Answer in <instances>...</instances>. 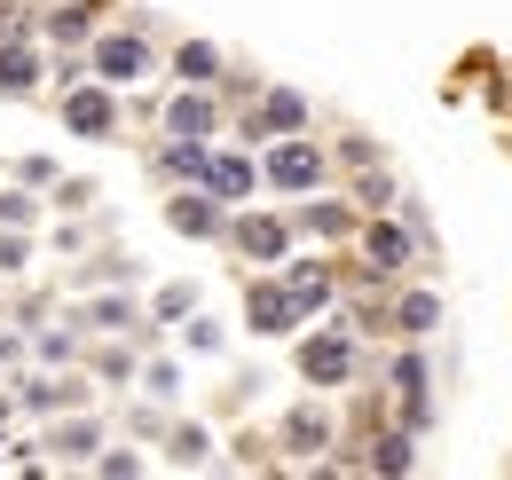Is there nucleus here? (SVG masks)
Instances as JSON below:
<instances>
[{
  "label": "nucleus",
  "mask_w": 512,
  "mask_h": 480,
  "mask_svg": "<svg viewBox=\"0 0 512 480\" xmlns=\"http://www.w3.org/2000/svg\"><path fill=\"white\" fill-rule=\"evenodd\" d=\"M292 362H300V378H308V386H355V362H363L355 323H323V331H308Z\"/></svg>",
  "instance_id": "nucleus-1"
},
{
  "label": "nucleus",
  "mask_w": 512,
  "mask_h": 480,
  "mask_svg": "<svg viewBox=\"0 0 512 480\" xmlns=\"http://www.w3.org/2000/svg\"><path fill=\"white\" fill-rule=\"evenodd\" d=\"M323 174H331V158H323L308 134H276V142H268V158H260V181H268V189H284V197L323 189Z\"/></svg>",
  "instance_id": "nucleus-2"
},
{
  "label": "nucleus",
  "mask_w": 512,
  "mask_h": 480,
  "mask_svg": "<svg viewBox=\"0 0 512 480\" xmlns=\"http://www.w3.org/2000/svg\"><path fill=\"white\" fill-rule=\"evenodd\" d=\"M87 71H95L103 87H134V79L158 71V56H150L142 24H127V32H95V40H87Z\"/></svg>",
  "instance_id": "nucleus-3"
},
{
  "label": "nucleus",
  "mask_w": 512,
  "mask_h": 480,
  "mask_svg": "<svg viewBox=\"0 0 512 480\" xmlns=\"http://www.w3.org/2000/svg\"><path fill=\"white\" fill-rule=\"evenodd\" d=\"M386 386H394V418L410 425V433L434 425V370H426V355H394Z\"/></svg>",
  "instance_id": "nucleus-4"
},
{
  "label": "nucleus",
  "mask_w": 512,
  "mask_h": 480,
  "mask_svg": "<svg viewBox=\"0 0 512 480\" xmlns=\"http://www.w3.org/2000/svg\"><path fill=\"white\" fill-rule=\"evenodd\" d=\"M276 134H308V95H292V87H260L253 95L245 142H276Z\"/></svg>",
  "instance_id": "nucleus-5"
},
{
  "label": "nucleus",
  "mask_w": 512,
  "mask_h": 480,
  "mask_svg": "<svg viewBox=\"0 0 512 480\" xmlns=\"http://www.w3.org/2000/svg\"><path fill=\"white\" fill-rule=\"evenodd\" d=\"M64 126H71V134H87V142H111V134H119V103H111V87H103V79H87V87L71 79Z\"/></svg>",
  "instance_id": "nucleus-6"
},
{
  "label": "nucleus",
  "mask_w": 512,
  "mask_h": 480,
  "mask_svg": "<svg viewBox=\"0 0 512 480\" xmlns=\"http://www.w3.org/2000/svg\"><path fill=\"white\" fill-rule=\"evenodd\" d=\"M221 237L237 244L245 260H268V268H276V260L292 252V221H276V213H229V229H221Z\"/></svg>",
  "instance_id": "nucleus-7"
},
{
  "label": "nucleus",
  "mask_w": 512,
  "mask_h": 480,
  "mask_svg": "<svg viewBox=\"0 0 512 480\" xmlns=\"http://www.w3.org/2000/svg\"><path fill=\"white\" fill-rule=\"evenodd\" d=\"M292 323H308V315L292 307V292H284V276H260L253 292H245V331H260V339H284Z\"/></svg>",
  "instance_id": "nucleus-8"
},
{
  "label": "nucleus",
  "mask_w": 512,
  "mask_h": 480,
  "mask_svg": "<svg viewBox=\"0 0 512 480\" xmlns=\"http://www.w3.org/2000/svg\"><path fill=\"white\" fill-rule=\"evenodd\" d=\"M166 229H174V237H221V229H229V205L197 181L182 197H166Z\"/></svg>",
  "instance_id": "nucleus-9"
},
{
  "label": "nucleus",
  "mask_w": 512,
  "mask_h": 480,
  "mask_svg": "<svg viewBox=\"0 0 512 480\" xmlns=\"http://www.w3.org/2000/svg\"><path fill=\"white\" fill-rule=\"evenodd\" d=\"M363 260H371V276H402L410 260H418V237H410V221H371L363 229Z\"/></svg>",
  "instance_id": "nucleus-10"
},
{
  "label": "nucleus",
  "mask_w": 512,
  "mask_h": 480,
  "mask_svg": "<svg viewBox=\"0 0 512 480\" xmlns=\"http://www.w3.org/2000/svg\"><path fill=\"white\" fill-rule=\"evenodd\" d=\"M197 181H205L221 205H245V197L260 189V166L245 158V150H205V174H197Z\"/></svg>",
  "instance_id": "nucleus-11"
},
{
  "label": "nucleus",
  "mask_w": 512,
  "mask_h": 480,
  "mask_svg": "<svg viewBox=\"0 0 512 480\" xmlns=\"http://www.w3.org/2000/svg\"><path fill=\"white\" fill-rule=\"evenodd\" d=\"M166 134H182V142H213V126H221V103H213V87H182L174 103H166Z\"/></svg>",
  "instance_id": "nucleus-12"
},
{
  "label": "nucleus",
  "mask_w": 512,
  "mask_h": 480,
  "mask_svg": "<svg viewBox=\"0 0 512 480\" xmlns=\"http://www.w3.org/2000/svg\"><path fill=\"white\" fill-rule=\"evenodd\" d=\"M386 331L394 339H434L442 331V292H402V300L386 307Z\"/></svg>",
  "instance_id": "nucleus-13"
},
{
  "label": "nucleus",
  "mask_w": 512,
  "mask_h": 480,
  "mask_svg": "<svg viewBox=\"0 0 512 480\" xmlns=\"http://www.w3.org/2000/svg\"><path fill=\"white\" fill-rule=\"evenodd\" d=\"M292 229H300V237H347V229H355V205L308 189V197H300V213H292Z\"/></svg>",
  "instance_id": "nucleus-14"
},
{
  "label": "nucleus",
  "mask_w": 512,
  "mask_h": 480,
  "mask_svg": "<svg viewBox=\"0 0 512 480\" xmlns=\"http://www.w3.org/2000/svg\"><path fill=\"white\" fill-rule=\"evenodd\" d=\"M40 79H48V63L32 40H0V95H40Z\"/></svg>",
  "instance_id": "nucleus-15"
},
{
  "label": "nucleus",
  "mask_w": 512,
  "mask_h": 480,
  "mask_svg": "<svg viewBox=\"0 0 512 480\" xmlns=\"http://www.w3.org/2000/svg\"><path fill=\"white\" fill-rule=\"evenodd\" d=\"M284 292H292V307H300V315H323L339 284H331V268H323V260H292V268H284Z\"/></svg>",
  "instance_id": "nucleus-16"
},
{
  "label": "nucleus",
  "mask_w": 512,
  "mask_h": 480,
  "mask_svg": "<svg viewBox=\"0 0 512 480\" xmlns=\"http://www.w3.org/2000/svg\"><path fill=\"white\" fill-rule=\"evenodd\" d=\"M284 449H292V457H316V449H331V410H316V402L284 410Z\"/></svg>",
  "instance_id": "nucleus-17"
},
{
  "label": "nucleus",
  "mask_w": 512,
  "mask_h": 480,
  "mask_svg": "<svg viewBox=\"0 0 512 480\" xmlns=\"http://www.w3.org/2000/svg\"><path fill=\"white\" fill-rule=\"evenodd\" d=\"M363 465H371V473H394V480H402V473H418V433H410V425H394V433H379Z\"/></svg>",
  "instance_id": "nucleus-18"
},
{
  "label": "nucleus",
  "mask_w": 512,
  "mask_h": 480,
  "mask_svg": "<svg viewBox=\"0 0 512 480\" xmlns=\"http://www.w3.org/2000/svg\"><path fill=\"white\" fill-rule=\"evenodd\" d=\"M221 71H229V63H221L213 40H182V48H174V79H182V87H213Z\"/></svg>",
  "instance_id": "nucleus-19"
},
{
  "label": "nucleus",
  "mask_w": 512,
  "mask_h": 480,
  "mask_svg": "<svg viewBox=\"0 0 512 480\" xmlns=\"http://www.w3.org/2000/svg\"><path fill=\"white\" fill-rule=\"evenodd\" d=\"M71 402H87V378H24V410H71Z\"/></svg>",
  "instance_id": "nucleus-20"
},
{
  "label": "nucleus",
  "mask_w": 512,
  "mask_h": 480,
  "mask_svg": "<svg viewBox=\"0 0 512 480\" xmlns=\"http://www.w3.org/2000/svg\"><path fill=\"white\" fill-rule=\"evenodd\" d=\"M205 150H213V142H182V134H166V142H158V174H166V181H197V174H205Z\"/></svg>",
  "instance_id": "nucleus-21"
},
{
  "label": "nucleus",
  "mask_w": 512,
  "mask_h": 480,
  "mask_svg": "<svg viewBox=\"0 0 512 480\" xmlns=\"http://www.w3.org/2000/svg\"><path fill=\"white\" fill-rule=\"evenodd\" d=\"M48 32H56L64 48H79V40H95V0H64V8L48 16Z\"/></svg>",
  "instance_id": "nucleus-22"
},
{
  "label": "nucleus",
  "mask_w": 512,
  "mask_h": 480,
  "mask_svg": "<svg viewBox=\"0 0 512 480\" xmlns=\"http://www.w3.org/2000/svg\"><path fill=\"white\" fill-rule=\"evenodd\" d=\"M79 323H87V331H134V300H87Z\"/></svg>",
  "instance_id": "nucleus-23"
},
{
  "label": "nucleus",
  "mask_w": 512,
  "mask_h": 480,
  "mask_svg": "<svg viewBox=\"0 0 512 480\" xmlns=\"http://www.w3.org/2000/svg\"><path fill=\"white\" fill-rule=\"evenodd\" d=\"M56 449H64L71 465H95V449H103V433H95V425L79 418V425H64V433H56Z\"/></svg>",
  "instance_id": "nucleus-24"
},
{
  "label": "nucleus",
  "mask_w": 512,
  "mask_h": 480,
  "mask_svg": "<svg viewBox=\"0 0 512 480\" xmlns=\"http://www.w3.org/2000/svg\"><path fill=\"white\" fill-rule=\"evenodd\" d=\"M205 449H213V441H205L197 425H174V433H166V457H174V465H205Z\"/></svg>",
  "instance_id": "nucleus-25"
},
{
  "label": "nucleus",
  "mask_w": 512,
  "mask_h": 480,
  "mask_svg": "<svg viewBox=\"0 0 512 480\" xmlns=\"http://www.w3.org/2000/svg\"><path fill=\"white\" fill-rule=\"evenodd\" d=\"M150 315H158V323H190V315H197V292H190V284H166Z\"/></svg>",
  "instance_id": "nucleus-26"
},
{
  "label": "nucleus",
  "mask_w": 512,
  "mask_h": 480,
  "mask_svg": "<svg viewBox=\"0 0 512 480\" xmlns=\"http://www.w3.org/2000/svg\"><path fill=\"white\" fill-rule=\"evenodd\" d=\"M95 378H111V386H127V378H142V362H134L127 347H95Z\"/></svg>",
  "instance_id": "nucleus-27"
},
{
  "label": "nucleus",
  "mask_w": 512,
  "mask_h": 480,
  "mask_svg": "<svg viewBox=\"0 0 512 480\" xmlns=\"http://www.w3.org/2000/svg\"><path fill=\"white\" fill-rule=\"evenodd\" d=\"M142 394L174 402V394H182V362H142Z\"/></svg>",
  "instance_id": "nucleus-28"
},
{
  "label": "nucleus",
  "mask_w": 512,
  "mask_h": 480,
  "mask_svg": "<svg viewBox=\"0 0 512 480\" xmlns=\"http://www.w3.org/2000/svg\"><path fill=\"white\" fill-rule=\"evenodd\" d=\"M355 205H363V213H386V205H394V181H386L379 166H363V189H355Z\"/></svg>",
  "instance_id": "nucleus-29"
},
{
  "label": "nucleus",
  "mask_w": 512,
  "mask_h": 480,
  "mask_svg": "<svg viewBox=\"0 0 512 480\" xmlns=\"http://www.w3.org/2000/svg\"><path fill=\"white\" fill-rule=\"evenodd\" d=\"M95 473H103V480H134V473H142V457H134V449H95Z\"/></svg>",
  "instance_id": "nucleus-30"
},
{
  "label": "nucleus",
  "mask_w": 512,
  "mask_h": 480,
  "mask_svg": "<svg viewBox=\"0 0 512 480\" xmlns=\"http://www.w3.org/2000/svg\"><path fill=\"white\" fill-rule=\"evenodd\" d=\"M32 213H40V205H32L24 189H0V229H32Z\"/></svg>",
  "instance_id": "nucleus-31"
},
{
  "label": "nucleus",
  "mask_w": 512,
  "mask_h": 480,
  "mask_svg": "<svg viewBox=\"0 0 512 480\" xmlns=\"http://www.w3.org/2000/svg\"><path fill=\"white\" fill-rule=\"evenodd\" d=\"M182 339H190V355H213V347H221V323H213V315H190Z\"/></svg>",
  "instance_id": "nucleus-32"
},
{
  "label": "nucleus",
  "mask_w": 512,
  "mask_h": 480,
  "mask_svg": "<svg viewBox=\"0 0 512 480\" xmlns=\"http://www.w3.org/2000/svg\"><path fill=\"white\" fill-rule=\"evenodd\" d=\"M79 355V339H71L64 323H56V331H40V362H71Z\"/></svg>",
  "instance_id": "nucleus-33"
},
{
  "label": "nucleus",
  "mask_w": 512,
  "mask_h": 480,
  "mask_svg": "<svg viewBox=\"0 0 512 480\" xmlns=\"http://www.w3.org/2000/svg\"><path fill=\"white\" fill-rule=\"evenodd\" d=\"M24 260H32V244H24V229H8V237H0V276H16Z\"/></svg>",
  "instance_id": "nucleus-34"
},
{
  "label": "nucleus",
  "mask_w": 512,
  "mask_h": 480,
  "mask_svg": "<svg viewBox=\"0 0 512 480\" xmlns=\"http://www.w3.org/2000/svg\"><path fill=\"white\" fill-rule=\"evenodd\" d=\"M16 174H24V189H48V181H56V166H48V158H24Z\"/></svg>",
  "instance_id": "nucleus-35"
},
{
  "label": "nucleus",
  "mask_w": 512,
  "mask_h": 480,
  "mask_svg": "<svg viewBox=\"0 0 512 480\" xmlns=\"http://www.w3.org/2000/svg\"><path fill=\"white\" fill-rule=\"evenodd\" d=\"M87 197H95V189H87V181H56V205H64V213H79V205H87Z\"/></svg>",
  "instance_id": "nucleus-36"
}]
</instances>
